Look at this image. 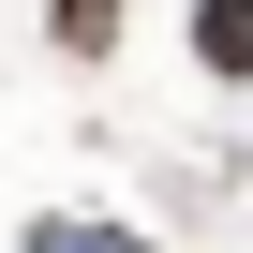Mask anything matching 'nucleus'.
Instances as JSON below:
<instances>
[{
	"label": "nucleus",
	"mask_w": 253,
	"mask_h": 253,
	"mask_svg": "<svg viewBox=\"0 0 253 253\" xmlns=\"http://www.w3.org/2000/svg\"><path fill=\"white\" fill-rule=\"evenodd\" d=\"M45 45H60V60H104V45H119V0H45Z\"/></svg>",
	"instance_id": "2"
},
{
	"label": "nucleus",
	"mask_w": 253,
	"mask_h": 253,
	"mask_svg": "<svg viewBox=\"0 0 253 253\" xmlns=\"http://www.w3.org/2000/svg\"><path fill=\"white\" fill-rule=\"evenodd\" d=\"M194 60L209 75H253V0H194Z\"/></svg>",
	"instance_id": "1"
}]
</instances>
